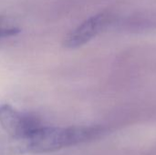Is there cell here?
I'll return each mask as SVG.
<instances>
[{"label":"cell","instance_id":"6da1fadb","mask_svg":"<svg viewBox=\"0 0 156 155\" xmlns=\"http://www.w3.org/2000/svg\"><path fill=\"white\" fill-rule=\"evenodd\" d=\"M105 132L106 129L101 126H71L67 128L41 126L27 138L18 139V141L21 153H47L90 142L102 136Z\"/></svg>","mask_w":156,"mask_h":155},{"label":"cell","instance_id":"7a4b0ae2","mask_svg":"<svg viewBox=\"0 0 156 155\" xmlns=\"http://www.w3.org/2000/svg\"><path fill=\"white\" fill-rule=\"evenodd\" d=\"M0 124L9 137L26 139L43 126L37 116L21 112L9 104L0 106Z\"/></svg>","mask_w":156,"mask_h":155},{"label":"cell","instance_id":"3957f363","mask_svg":"<svg viewBox=\"0 0 156 155\" xmlns=\"http://www.w3.org/2000/svg\"><path fill=\"white\" fill-rule=\"evenodd\" d=\"M110 20V16L104 13L89 17L68 34L63 42L64 47L77 48L85 45L99 35L108 26Z\"/></svg>","mask_w":156,"mask_h":155},{"label":"cell","instance_id":"277c9868","mask_svg":"<svg viewBox=\"0 0 156 155\" xmlns=\"http://www.w3.org/2000/svg\"><path fill=\"white\" fill-rule=\"evenodd\" d=\"M19 28L5 18L0 16V38L12 37L19 32Z\"/></svg>","mask_w":156,"mask_h":155}]
</instances>
